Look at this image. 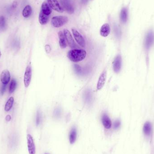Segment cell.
<instances>
[{"mask_svg": "<svg viewBox=\"0 0 154 154\" xmlns=\"http://www.w3.org/2000/svg\"><path fill=\"white\" fill-rule=\"evenodd\" d=\"M152 131V126L150 122H147L143 126V132L147 135H149Z\"/></svg>", "mask_w": 154, "mask_h": 154, "instance_id": "21", "label": "cell"}, {"mask_svg": "<svg viewBox=\"0 0 154 154\" xmlns=\"http://www.w3.org/2000/svg\"><path fill=\"white\" fill-rule=\"evenodd\" d=\"M17 87V82L14 79H12L11 80V83L9 85V93L10 94L14 92L15 89Z\"/></svg>", "mask_w": 154, "mask_h": 154, "instance_id": "24", "label": "cell"}, {"mask_svg": "<svg viewBox=\"0 0 154 154\" xmlns=\"http://www.w3.org/2000/svg\"><path fill=\"white\" fill-rule=\"evenodd\" d=\"M74 68L77 74H81L82 73V70L81 68L80 65H78V64H74Z\"/></svg>", "mask_w": 154, "mask_h": 154, "instance_id": "27", "label": "cell"}, {"mask_svg": "<svg viewBox=\"0 0 154 154\" xmlns=\"http://www.w3.org/2000/svg\"><path fill=\"white\" fill-rule=\"evenodd\" d=\"M64 33L65 36L66 42H67L71 48H76L77 47H78L76 44L75 42L74 41V38H73L71 33L67 29H64Z\"/></svg>", "mask_w": 154, "mask_h": 154, "instance_id": "5", "label": "cell"}, {"mask_svg": "<svg viewBox=\"0 0 154 154\" xmlns=\"http://www.w3.org/2000/svg\"><path fill=\"white\" fill-rule=\"evenodd\" d=\"M45 49L47 53H49L51 51V47L49 45H46L45 46Z\"/></svg>", "mask_w": 154, "mask_h": 154, "instance_id": "30", "label": "cell"}, {"mask_svg": "<svg viewBox=\"0 0 154 154\" xmlns=\"http://www.w3.org/2000/svg\"><path fill=\"white\" fill-rule=\"evenodd\" d=\"M7 22L5 17L0 16V30L4 31L7 28Z\"/></svg>", "mask_w": 154, "mask_h": 154, "instance_id": "23", "label": "cell"}, {"mask_svg": "<svg viewBox=\"0 0 154 154\" xmlns=\"http://www.w3.org/2000/svg\"><path fill=\"white\" fill-rule=\"evenodd\" d=\"M68 17L65 16H54L51 20V25L55 27H60L64 25L68 22Z\"/></svg>", "mask_w": 154, "mask_h": 154, "instance_id": "2", "label": "cell"}, {"mask_svg": "<svg viewBox=\"0 0 154 154\" xmlns=\"http://www.w3.org/2000/svg\"><path fill=\"white\" fill-rule=\"evenodd\" d=\"M41 118H42V117H41V113H40L39 111H38V112H37V116H36V124H37V126L40 124L41 121Z\"/></svg>", "mask_w": 154, "mask_h": 154, "instance_id": "26", "label": "cell"}, {"mask_svg": "<svg viewBox=\"0 0 154 154\" xmlns=\"http://www.w3.org/2000/svg\"><path fill=\"white\" fill-rule=\"evenodd\" d=\"M32 13V8L30 5H27L25 7L23 11V16L25 18H27L30 17Z\"/></svg>", "mask_w": 154, "mask_h": 154, "instance_id": "18", "label": "cell"}, {"mask_svg": "<svg viewBox=\"0 0 154 154\" xmlns=\"http://www.w3.org/2000/svg\"><path fill=\"white\" fill-rule=\"evenodd\" d=\"M1 51H0V58H1Z\"/></svg>", "mask_w": 154, "mask_h": 154, "instance_id": "33", "label": "cell"}, {"mask_svg": "<svg viewBox=\"0 0 154 154\" xmlns=\"http://www.w3.org/2000/svg\"><path fill=\"white\" fill-rule=\"evenodd\" d=\"M61 4L64 9L69 14H72L74 12V8L70 3L67 1H63L61 2Z\"/></svg>", "mask_w": 154, "mask_h": 154, "instance_id": "17", "label": "cell"}, {"mask_svg": "<svg viewBox=\"0 0 154 154\" xmlns=\"http://www.w3.org/2000/svg\"><path fill=\"white\" fill-rule=\"evenodd\" d=\"M47 1L49 6L54 11L60 13L63 12V9L61 7L57 0H47Z\"/></svg>", "mask_w": 154, "mask_h": 154, "instance_id": "8", "label": "cell"}, {"mask_svg": "<svg viewBox=\"0 0 154 154\" xmlns=\"http://www.w3.org/2000/svg\"><path fill=\"white\" fill-rule=\"evenodd\" d=\"M41 11H42L43 13L47 16H49L52 12L51 8L49 6L48 3L46 1H44L42 4Z\"/></svg>", "mask_w": 154, "mask_h": 154, "instance_id": "15", "label": "cell"}, {"mask_svg": "<svg viewBox=\"0 0 154 154\" xmlns=\"http://www.w3.org/2000/svg\"><path fill=\"white\" fill-rule=\"evenodd\" d=\"M12 47L15 51L20 49V40L18 39H15L14 40L12 44Z\"/></svg>", "mask_w": 154, "mask_h": 154, "instance_id": "25", "label": "cell"}, {"mask_svg": "<svg viewBox=\"0 0 154 154\" xmlns=\"http://www.w3.org/2000/svg\"><path fill=\"white\" fill-rule=\"evenodd\" d=\"M111 28L109 24H105L102 26L100 30V34L103 37H106L109 35Z\"/></svg>", "mask_w": 154, "mask_h": 154, "instance_id": "12", "label": "cell"}, {"mask_svg": "<svg viewBox=\"0 0 154 154\" xmlns=\"http://www.w3.org/2000/svg\"><path fill=\"white\" fill-rule=\"evenodd\" d=\"M7 84H2L1 88V95H3L5 93L6 89H7Z\"/></svg>", "mask_w": 154, "mask_h": 154, "instance_id": "29", "label": "cell"}, {"mask_svg": "<svg viewBox=\"0 0 154 154\" xmlns=\"http://www.w3.org/2000/svg\"><path fill=\"white\" fill-rule=\"evenodd\" d=\"M120 124H121V123H120V121L119 120H116L114 124V129H118L120 127Z\"/></svg>", "mask_w": 154, "mask_h": 154, "instance_id": "28", "label": "cell"}, {"mask_svg": "<svg viewBox=\"0 0 154 154\" xmlns=\"http://www.w3.org/2000/svg\"><path fill=\"white\" fill-rule=\"evenodd\" d=\"M11 119H12V117H11V115H9V114L7 115V116H6V121L9 122V121L11 120Z\"/></svg>", "mask_w": 154, "mask_h": 154, "instance_id": "32", "label": "cell"}, {"mask_svg": "<svg viewBox=\"0 0 154 154\" xmlns=\"http://www.w3.org/2000/svg\"><path fill=\"white\" fill-rule=\"evenodd\" d=\"M27 145L28 148V152L30 154H35L36 151L35 144L32 137L30 134H27Z\"/></svg>", "mask_w": 154, "mask_h": 154, "instance_id": "9", "label": "cell"}, {"mask_svg": "<svg viewBox=\"0 0 154 154\" xmlns=\"http://www.w3.org/2000/svg\"><path fill=\"white\" fill-rule=\"evenodd\" d=\"M154 44V32L150 30L147 33L144 41V46L146 51L149 50Z\"/></svg>", "mask_w": 154, "mask_h": 154, "instance_id": "3", "label": "cell"}, {"mask_svg": "<svg viewBox=\"0 0 154 154\" xmlns=\"http://www.w3.org/2000/svg\"><path fill=\"white\" fill-rule=\"evenodd\" d=\"M77 138V130L75 127H73L71 129V131L69 134V142L71 144H73L76 140Z\"/></svg>", "mask_w": 154, "mask_h": 154, "instance_id": "19", "label": "cell"}, {"mask_svg": "<svg viewBox=\"0 0 154 154\" xmlns=\"http://www.w3.org/2000/svg\"><path fill=\"white\" fill-rule=\"evenodd\" d=\"M14 102V98L13 97H12L9 99L8 101L6 103L5 106V111H9L12 109Z\"/></svg>", "mask_w": 154, "mask_h": 154, "instance_id": "22", "label": "cell"}, {"mask_svg": "<svg viewBox=\"0 0 154 154\" xmlns=\"http://www.w3.org/2000/svg\"><path fill=\"white\" fill-rule=\"evenodd\" d=\"M120 20L123 23L127 22L128 19V11L126 8H123L120 12Z\"/></svg>", "mask_w": 154, "mask_h": 154, "instance_id": "16", "label": "cell"}, {"mask_svg": "<svg viewBox=\"0 0 154 154\" xmlns=\"http://www.w3.org/2000/svg\"><path fill=\"white\" fill-rule=\"evenodd\" d=\"M106 72L105 70L101 74L97 84V88L98 90H100L103 88L106 82Z\"/></svg>", "mask_w": 154, "mask_h": 154, "instance_id": "11", "label": "cell"}, {"mask_svg": "<svg viewBox=\"0 0 154 154\" xmlns=\"http://www.w3.org/2000/svg\"><path fill=\"white\" fill-rule=\"evenodd\" d=\"M0 79L2 84L7 85L11 80V74L9 70L7 69L3 70L0 76Z\"/></svg>", "mask_w": 154, "mask_h": 154, "instance_id": "10", "label": "cell"}, {"mask_svg": "<svg viewBox=\"0 0 154 154\" xmlns=\"http://www.w3.org/2000/svg\"><path fill=\"white\" fill-rule=\"evenodd\" d=\"M72 31L74 39H75L77 43H78L79 45H80L82 47H85V45H86L85 39L82 37V35L75 28H72Z\"/></svg>", "mask_w": 154, "mask_h": 154, "instance_id": "6", "label": "cell"}, {"mask_svg": "<svg viewBox=\"0 0 154 154\" xmlns=\"http://www.w3.org/2000/svg\"><path fill=\"white\" fill-rule=\"evenodd\" d=\"M58 37L59 38V44L61 48L64 49L67 46L66 44V40L65 39L64 33L63 32L60 31L58 33Z\"/></svg>", "mask_w": 154, "mask_h": 154, "instance_id": "14", "label": "cell"}, {"mask_svg": "<svg viewBox=\"0 0 154 154\" xmlns=\"http://www.w3.org/2000/svg\"><path fill=\"white\" fill-rule=\"evenodd\" d=\"M48 21V16L46 15L40 11L39 15V22L42 25H45L47 24Z\"/></svg>", "mask_w": 154, "mask_h": 154, "instance_id": "20", "label": "cell"}, {"mask_svg": "<svg viewBox=\"0 0 154 154\" xmlns=\"http://www.w3.org/2000/svg\"><path fill=\"white\" fill-rule=\"evenodd\" d=\"M60 114H61V112L59 110L56 111V113H55V116L56 117H59L60 116Z\"/></svg>", "mask_w": 154, "mask_h": 154, "instance_id": "31", "label": "cell"}, {"mask_svg": "<svg viewBox=\"0 0 154 154\" xmlns=\"http://www.w3.org/2000/svg\"><path fill=\"white\" fill-rule=\"evenodd\" d=\"M86 55L87 52L84 50L73 49L69 51L67 56L72 62H78L84 60Z\"/></svg>", "mask_w": 154, "mask_h": 154, "instance_id": "1", "label": "cell"}, {"mask_svg": "<svg viewBox=\"0 0 154 154\" xmlns=\"http://www.w3.org/2000/svg\"></svg>", "mask_w": 154, "mask_h": 154, "instance_id": "34", "label": "cell"}, {"mask_svg": "<svg viewBox=\"0 0 154 154\" xmlns=\"http://www.w3.org/2000/svg\"><path fill=\"white\" fill-rule=\"evenodd\" d=\"M32 68L30 65H27L26 68L25 72L24 75V82L25 87H28L30 86L32 79Z\"/></svg>", "mask_w": 154, "mask_h": 154, "instance_id": "4", "label": "cell"}, {"mask_svg": "<svg viewBox=\"0 0 154 154\" xmlns=\"http://www.w3.org/2000/svg\"><path fill=\"white\" fill-rule=\"evenodd\" d=\"M113 69L116 73H119L121 70L122 66V57L120 55H118L115 58L113 63Z\"/></svg>", "mask_w": 154, "mask_h": 154, "instance_id": "7", "label": "cell"}, {"mask_svg": "<svg viewBox=\"0 0 154 154\" xmlns=\"http://www.w3.org/2000/svg\"><path fill=\"white\" fill-rule=\"evenodd\" d=\"M102 122L106 129H110L111 127V121L107 114H103L102 117Z\"/></svg>", "mask_w": 154, "mask_h": 154, "instance_id": "13", "label": "cell"}]
</instances>
